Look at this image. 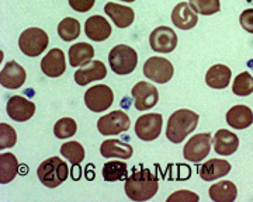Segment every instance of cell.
<instances>
[{
	"label": "cell",
	"instance_id": "cell-1",
	"mask_svg": "<svg viewBox=\"0 0 253 202\" xmlns=\"http://www.w3.org/2000/svg\"><path fill=\"white\" fill-rule=\"evenodd\" d=\"M126 197L135 202H144L155 197L159 190V180L149 168L134 170L124 184Z\"/></svg>",
	"mask_w": 253,
	"mask_h": 202
},
{
	"label": "cell",
	"instance_id": "cell-2",
	"mask_svg": "<svg viewBox=\"0 0 253 202\" xmlns=\"http://www.w3.org/2000/svg\"><path fill=\"white\" fill-rule=\"evenodd\" d=\"M199 114L191 110H177L169 117L166 127V138L173 143H181L199 125Z\"/></svg>",
	"mask_w": 253,
	"mask_h": 202
},
{
	"label": "cell",
	"instance_id": "cell-3",
	"mask_svg": "<svg viewBox=\"0 0 253 202\" xmlns=\"http://www.w3.org/2000/svg\"><path fill=\"white\" fill-rule=\"evenodd\" d=\"M37 175L45 187L56 188L68 178L69 168L61 157L52 156L40 165V167L37 168Z\"/></svg>",
	"mask_w": 253,
	"mask_h": 202
},
{
	"label": "cell",
	"instance_id": "cell-4",
	"mask_svg": "<svg viewBox=\"0 0 253 202\" xmlns=\"http://www.w3.org/2000/svg\"><path fill=\"white\" fill-rule=\"evenodd\" d=\"M109 64L114 73L121 76L132 73L138 65V54L131 46L116 45L110 51Z\"/></svg>",
	"mask_w": 253,
	"mask_h": 202
},
{
	"label": "cell",
	"instance_id": "cell-5",
	"mask_svg": "<svg viewBox=\"0 0 253 202\" xmlns=\"http://www.w3.org/2000/svg\"><path fill=\"white\" fill-rule=\"evenodd\" d=\"M48 42H49V38L44 30L31 27L21 33V35L18 38V48L24 55L36 58L45 51Z\"/></svg>",
	"mask_w": 253,
	"mask_h": 202
},
{
	"label": "cell",
	"instance_id": "cell-6",
	"mask_svg": "<svg viewBox=\"0 0 253 202\" xmlns=\"http://www.w3.org/2000/svg\"><path fill=\"white\" fill-rule=\"evenodd\" d=\"M114 93L106 84L93 86L84 93V104L93 112H104L113 105Z\"/></svg>",
	"mask_w": 253,
	"mask_h": 202
},
{
	"label": "cell",
	"instance_id": "cell-7",
	"mask_svg": "<svg viewBox=\"0 0 253 202\" xmlns=\"http://www.w3.org/2000/svg\"><path fill=\"white\" fill-rule=\"evenodd\" d=\"M174 67L170 61L162 56H152L144 64V74L146 79L155 83H168L173 77Z\"/></svg>",
	"mask_w": 253,
	"mask_h": 202
},
{
	"label": "cell",
	"instance_id": "cell-8",
	"mask_svg": "<svg viewBox=\"0 0 253 202\" xmlns=\"http://www.w3.org/2000/svg\"><path fill=\"white\" fill-rule=\"evenodd\" d=\"M162 114H145L135 122V134L138 138L145 142H151L159 138L162 132Z\"/></svg>",
	"mask_w": 253,
	"mask_h": 202
},
{
	"label": "cell",
	"instance_id": "cell-9",
	"mask_svg": "<svg viewBox=\"0 0 253 202\" xmlns=\"http://www.w3.org/2000/svg\"><path fill=\"white\" fill-rule=\"evenodd\" d=\"M211 152V135L210 134H199L187 140L183 147V156L186 160L199 163L204 160Z\"/></svg>",
	"mask_w": 253,
	"mask_h": 202
},
{
	"label": "cell",
	"instance_id": "cell-10",
	"mask_svg": "<svg viewBox=\"0 0 253 202\" xmlns=\"http://www.w3.org/2000/svg\"><path fill=\"white\" fill-rule=\"evenodd\" d=\"M131 121L124 111H113L107 115H103L97 121V129L101 135L109 136V135H118L121 132H126L129 129Z\"/></svg>",
	"mask_w": 253,
	"mask_h": 202
},
{
	"label": "cell",
	"instance_id": "cell-11",
	"mask_svg": "<svg viewBox=\"0 0 253 202\" xmlns=\"http://www.w3.org/2000/svg\"><path fill=\"white\" fill-rule=\"evenodd\" d=\"M134 97L135 108L138 111H146L154 108L159 101V92L154 84L148 82H138L131 90Z\"/></svg>",
	"mask_w": 253,
	"mask_h": 202
},
{
	"label": "cell",
	"instance_id": "cell-12",
	"mask_svg": "<svg viewBox=\"0 0 253 202\" xmlns=\"http://www.w3.org/2000/svg\"><path fill=\"white\" fill-rule=\"evenodd\" d=\"M149 45L155 52L170 54L177 46V35L173 31V28L166 26L155 28L149 35Z\"/></svg>",
	"mask_w": 253,
	"mask_h": 202
},
{
	"label": "cell",
	"instance_id": "cell-13",
	"mask_svg": "<svg viewBox=\"0 0 253 202\" xmlns=\"http://www.w3.org/2000/svg\"><path fill=\"white\" fill-rule=\"evenodd\" d=\"M7 114L13 121L17 122H26L36 112V104L33 101L27 100L26 97L21 96H13L7 101Z\"/></svg>",
	"mask_w": 253,
	"mask_h": 202
},
{
	"label": "cell",
	"instance_id": "cell-14",
	"mask_svg": "<svg viewBox=\"0 0 253 202\" xmlns=\"http://www.w3.org/2000/svg\"><path fill=\"white\" fill-rule=\"evenodd\" d=\"M27 73L21 65H18L16 61H10L3 66L1 73H0V83L3 87L9 90L20 89L26 82Z\"/></svg>",
	"mask_w": 253,
	"mask_h": 202
},
{
	"label": "cell",
	"instance_id": "cell-15",
	"mask_svg": "<svg viewBox=\"0 0 253 202\" xmlns=\"http://www.w3.org/2000/svg\"><path fill=\"white\" fill-rule=\"evenodd\" d=\"M107 76V67L101 61H90L75 72V82L79 86H86L96 80H103Z\"/></svg>",
	"mask_w": 253,
	"mask_h": 202
},
{
	"label": "cell",
	"instance_id": "cell-16",
	"mask_svg": "<svg viewBox=\"0 0 253 202\" xmlns=\"http://www.w3.org/2000/svg\"><path fill=\"white\" fill-rule=\"evenodd\" d=\"M66 61L62 49L54 48L41 61V70L48 77H59L65 73Z\"/></svg>",
	"mask_w": 253,
	"mask_h": 202
},
{
	"label": "cell",
	"instance_id": "cell-17",
	"mask_svg": "<svg viewBox=\"0 0 253 202\" xmlns=\"http://www.w3.org/2000/svg\"><path fill=\"white\" fill-rule=\"evenodd\" d=\"M173 24L180 30H191L199 23V14L191 9L189 3L181 1L174 6L172 11Z\"/></svg>",
	"mask_w": 253,
	"mask_h": 202
},
{
	"label": "cell",
	"instance_id": "cell-18",
	"mask_svg": "<svg viewBox=\"0 0 253 202\" xmlns=\"http://www.w3.org/2000/svg\"><path fill=\"white\" fill-rule=\"evenodd\" d=\"M84 34L91 41L101 42L111 35V26L103 16H91L84 23Z\"/></svg>",
	"mask_w": 253,
	"mask_h": 202
},
{
	"label": "cell",
	"instance_id": "cell-19",
	"mask_svg": "<svg viewBox=\"0 0 253 202\" xmlns=\"http://www.w3.org/2000/svg\"><path fill=\"white\" fill-rule=\"evenodd\" d=\"M214 150L219 156H231L239 147V138L228 129H219L212 139Z\"/></svg>",
	"mask_w": 253,
	"mask_h": 202
},
{
	"label": "cell",
	"instance_id": "cell-20",
	"mask_svg": "<svg viewBox=\"0 0 253 202\" xmlns=\"http://www.w3.org/2000/svg\"><path fill=\"white\" fill-rule=\"evenodd\" d=\"M231 163L224 159H210L200 167L199 174L204 181H214L231 171Z\"/></svg>",
	"mask_w": 253,
	"mask_h": 202
},
{
	"label": "cell",
	"instance_id": "cell-21",
	"mask_svg": "<svg viewBox=\"0 0 253 202\" xmlns=\"http://www.w3.org/2000/svg\"><path fill=\"white\" fill-rule=\"evenodd\" d=\"M104 13L113 20V23L118 28H126L129 27L134 23V10L131 7H126L123 4H118L114 1H110L104 6Z\"/></svg>",
	"mask_w": 253,
	"mask_h": 202
},
{
	"label": "cell",
	"instance_id": "cell-22",
	"mask_svg": "<svg viewBox=\"0 0 253 202\" xmlns=\"http://www.w3.org/2000/svg\"><path fill=\"white\" fill-rule=\"evenodd\" d=\"M226 124L234 129H246L253 124V111L248 105H234L226 112Z\"/></svg>",
	"mask_w": 253,
	"mask_h": 202
},
{
	"label": "cell",
	"instance_id": "cell-23",
	"mask_svg": "<svg viewBox=\"0 0 253 202\" xmlns=\"http://www.w3.org/2000/svg\"><path fill=\"white\" fill-rule=\"evenodd\" d=\"M231 76H232V72L228 66L221 64L214 65L208 69L207 74H206V83L211 89L222 90L229 86Z\"/></svg>",
	"mask_w": 253,
	"mask_h": 202
},
{
	"label": "cell",
	"instance_id": "cell-24",
	"mask_svg": "<svg viewBox=\"0 0 253 202\" xmlns=\"http://www.w3.org/2000/svg\"><path fill=\"white\" fill-rule=\"evenodd\" d=\"M100 153L101 156L110 159V157H117V159H129L134 153V149L131 145L124 143L120 139H107L101 143L100 146Z\"/></svg>",
	"mask_w": 253,
	"mask_h": 202
},
{
	"label": "cell",
	"instance_id": "cell-25",
	"mask_svg": "<svg viewBox=\"0 0 253 202\" xmlns=\"http://www.w3.org/2000/svg\"><path fill=\"white\" fill-rule=\"evenodd\" d=\"M238 195V188L232 181H219L210 187V198L214 202H234Z\"/></svg>",
	"mask_w": 253,
	"mask_h": 202
},
{
	"label": "cell",
	"instance_id": "cell-26",
	"mask_svg": "<svg viewBox=\"0 0 253 202\" xmlns=\"http://www.w3.org/2000/svg\"><path fill=\"white\" fill-rule=\"evenodd\" d=\"M94 56V48L87 42H78L69 48V64L72 67H81L89 64Z\"/></svg>",
	"mask_w": 253,
	"mask_h": 202
},
{
	"label": "cell",
	"instance_id": "cell-27",
	"mask_svg": "<svg viewBox=\"0 0 253 202\" xmlns=\"http://www.w3.org/2000/svg\"><path fill=\"white\" fill-rule=\"evenodd\" d=\"M18 171L17 157L13 153L0 155V183L7 184L14 180Z\"/></svg>",
	"mask_w": 253,
	"mask_h": 202
},
{
	"label": "cell",
	"instance_id": "cell-28",
	"mask_svg": "<svg viewBox=\"0 0 253 202\" xmlns=\"http://www.w3.org/2000/svg\"><path fill=\"white\" fill-rule=\"evenodd\" d=\"M103 178L106 181H126L128 178V166L124 162H118V160H111L107 162L103 166Z\"/></svg>",
	"mask_w": 253,
	"mask_h": 202
},
{
	"label": "cell",
	"instance_id": "cell-29",
	"mask_svg": "<svg viewBox=\"0 0 253 202\" xmlns=\"http://www.w3.org/2000/svg\"><path fill=\"white\" fill-rule=\"evenodd\" d=\"M58 34L63 41L71 42L81 35V23L76 19L66 17L58 24Z\"/></svg>",
	"mask_w": 253,
	"mask_h": 202
},
{
	"label": "cell",
	"instance_id": "cell-30",
	"mask_svg": "<svg viewBox=\"0 0 253 202\" xmlns=\"http://www.w3.org/2000/svg\"><path fill=\"white\" fill-rule=\"evenodd\" d=\"M61 153L63 157H66L72 166L81 165L82 162L84 160V147L82 146L79 142H66L61 146Z\"/></svg>",
	"mask_w": 253,
	"mask_h": 202
},
{
	"label": "cell",
	"instance_id": "cell-31",
	"mask_svg": "<svg viewBox=\"0 0 253 202\" xmlns=\"http://www.w3.org/2000/svg\"><path fill=\"white\" fill-rule=\"evenodd\" d=\"M232 92L239 97H246L253 93V77L249 72H242L235 77L232 84Z\"/></svg>",
	"mask_w": 253,
	"mask_h": 202
},
{
	"label": "cell",
	"instance_id": "cell-32",
	"mask_svg": "<svg viewBox=\"0 0 253 202\" xmlns=\"http://www.w3.org/2000/svg\"><path fill=\"white\" fill-rule=\"evenodd\" d=\"M189 4L197 14L203 16H212L221 10L219 0H189Z\"/></svg>",
	"mask_w": 253,
	"mask_h": 202
},
{
	"label": "cell",
	"instance_id": "cell-33",
	"mask_svg": "<svg viewBox=\"0 0 253 202\" xmlns=\"http://www.w3.org/2000/svg\"><path fill=\"white\" fill-rule=\"evenodd\" d=\"M76 131H78V124L73 118H69V117L61 118L54 127V134L58 139L71 138L76 134Z\"/></svg>",
	"mask_w": 253,
	"mask_h": 202
},
{
	"label": "cell",
	"instance_id": "cell-34",
	"mask_svg": "<svg viewBox=\"0 0 253 202\" xmlns=\"http://www.w3.org/2000/svg\"><path fill=\"white\" fill-rule=\"evenodd\" d=\"M17 142V134L9 124L0 122V149L13 147Z\"/></svg>",
	"mask_w": 253,
	"mask_h": 202
},
{
	"label": "cell",
	"instance_id": "cell-35",
	"mask_svg": "<svg viewBox=\"0 0 253 202\" xmlns=\"http://www.w3.org/2000/svg\"><path fill=\"white\" fill-rule=\"evenodd\" d=\"M200 200V197L197 194L187 191V190H180L177 193L172 194L168 197V202H197Z\"/></svg>",
	"mask_w": 253,
	"mask_h": 202
},
{
	"label": "cell",
	"instance_id": "cell-36",
	"mask_svg": "<svg viewBox=\"0 0 253 202\" xmlns=\"http://www.w3.org/2000/svg\"><path fill=\"white\" fill-rule=\"evenodd\" d=\"M239 23L245 31L253 34V9H246L239 16Z\"/></svg>",
	"mask_w": 253,
	"mask_h": 202
},
{
	"label": "cell",
	"instance_id": "cell-37",
	"mask_svg": "<svg viewBox=\"0 0 253 202\" xmlns=\"http://www.w3.org/2000/svg\"><path fill=\"white\" fill-rule=\"evenodd\" d=\"M96 0H69V6L78 13H86L91 10Z\"/></svg>",
	"mask_w": 253,
	"mask_h": 202
},
{
	"label": "cell",
	"instance_id": "cell-38",
	"mask_svg": "<svg viewBox=\"0 0 253 202\" xmlns=\"http://www.w3.org/2000/svg\"><path fill=\"white\" fill-rule=\"evenodd\" d=\"M81 174H82L81 167H79V165H76L72 168V178L73 180H79V178H81Z\"/></svg>",
	"mask_w": 253,
	"mask_h": 202
},
{
	"label": "cell",
	"instance_id": "cell-39",
	"mask_svg": "<svg viewBox=\"0 0 253 202\" xmlns=\"http://www.w3.org/2000/svg\"><path fill=\"white\" fill-rule=\"evenodd\" d=\"M121 1H126V3H132V1H135V0H121Z\"/></svg>",
	"mask_w": 253,
	"mask_h": 202
},
{
	"label": "cell",
	"instance_id": "cell-40",
	"mask_svg": "<svg viewBox=\"0 0 253 202\" xmlns=\"http://www.w3.org/2000/svg\"><path fill=\"white\" fill-rule=\"evenodd\" d=\"M246 1H253V0H246Z\"/></svg>",
	"mask_w": 253,
	"mask_h": 202
}]
</instances>
